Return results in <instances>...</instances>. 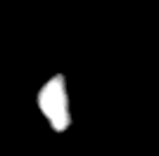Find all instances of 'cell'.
Returning <instances> with one entry per match:
<instances>
[{"label":"cell","mask_w":159,"mask_h":156,"mask_svg":"<svg viewBox=\"0 0 159 156\" xmlns=\"http://www.w3.org/2000/svg\"><path fill=\"white\" fill-rule=\"evenodd\" d=\"M38 109L40 114L50 121L55 132H64L71 125V114H69V97H66V80L62 73H55L43 88L38 90Z\"/></svg>","instance_id":"1"}]
</instances>
